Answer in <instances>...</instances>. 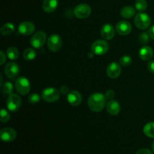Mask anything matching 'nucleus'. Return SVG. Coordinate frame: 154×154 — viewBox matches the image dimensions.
I'll list each match as a JSON object with an SVG mask.
<instances>
[{"mask_svg":"<svg viewBox=\"0 0 154 154\" xmlns=\"http://www.w3.org/2000/svg\"><path fill=\"white\" fill-rule=\"evenodd\" d=\"M106 96L100 93H93L88 99V106L91 111L99 112L102 111L106 105Z\"/></svg>","mask_w":154,"mask_h":154,"instance_id":"nucleus-1","label":"nucleus"},{"mask_svg":"<svg viewBox=\"0 0 154 154\" xmlns=\"http://www.w3.org/2000/svg\"><path fill=\"white\" fill-rule=\"evenodd\" d=\"M109 50V45L108 42L102 39L95 41L91 46V51L96 55H104Z\"/></svg>","mask_w":154,"mask_h":154,"instance_id":"nucleus-2","label":"nucleus"},{"mask_svg":"<svg viewBox=\"0 0 154 154\" xmlns=\"http://www.w3.org/2000/svg\"><path fill=\"white\" fill-rule=\"evenodd\" d=\"M42 97L46 102H55L60 98V91L54 87H47L42 90Z\"/></svg>","mask_w":154,"mask_h":154,"instance_id":"nucleus-3","label":"nucleus"},{"mask_svg":"<svg viewBox=\"0 0 154 154\" xmlns=\"http://www.w3.org/2000/svg\"><path fill=\"white\" fill-rule=\"evenodd\" d=\"M15 89L19 94L26 95L30 90V83L25 77H20L15 81Z\"/></svg>","mask_w":154,"mask_h":154,"instance_id":"nucleus-4","label":"nucleus"},{"mask_svg":"<svg viewBox=\"0 0 154 154\" xmlns=\"http://www.w3.org/2000/svg\"><path fill=\"white\" fill-rule=\"evenodd\" d=\"M135 25L140 29H146L151 23V20L148 14L145 13H139L135 17Z\"/></svg>","mask_w":154,"mask_h":154,"instance_id":"nucleus-5","label":"nucleus"},{"mask_svg":"<svg viewBox=\"0 0 154 154\" xmlns=\"http://www.w3.org/2000/svg\"><path fill=\"white\" fill-rule=\"evenodd\" d=\"M21 99L18 95L11 93L9 95L6 101V106L10 111L15 112L18 111L21 106Z\"/></svg>","mask_w":154,"mask_h":154,"instance_id":"nucleus-6","label":"nucleus"},{"mask_svg":"<svg viewBox=\"0 0 154 154\" xmlns=\"http://www.w3.org/2000/svg\"><path fill=\"white\" fill-rule=\"evenodd\" d=\"M91 8L87 4H79L74 9V14L78 19H85L91 14Z\"/></svg>","mask_w":154,"mask_h":154,"instance_id":"nucleus-7","label":"nucleus"},{"mask_svg":"<svg viewBox=\"0 0 154 154\" xmlns=\"http://www.w3.org/2000/svg\"><path fill=\"white\" fill-rule=\"evenodd\" d=\"M47 40L46 33L43 31H38L35 33L31 38L30 44L32 46L36 49H39L45 45V42Z\"/></svg>","mask_w":154,"mask_h":154,"instance_id":"nucleus-8","label":"nucleus"},{"mask_svg":"<svg viewBox=\"0 0 154 154\" xmlns=\"http://www.w3.org/2000/svg\"><path fill=\"white\" fill-rule=\"evenodd\" d=\"M62 38L58 34H52L49 36L48 40V47L50 51L57 52L62 47Z\"/></svg>","mask_w":154,"mask_h":154,"instance_id":"nucleus-9","label":"nucleus"},{"mask_svg":"<svg viewBox=\"0 0 154 154\" xmlns=\"http://www.w3.org/2000/svg\"><path fill=\"white\" fill-rule=\"evenodd\" d=\"M5 75L11 80H14L20 72V67L16 63H8L4 69Z\"/></svg>","mask_w":154,"mask_h":154,"instance_id":"nucleus-10","label":"nucleus"},{"mask_svg":"<svg viewBox=\"0 0 154 154\" xmlns=\"http://www.w3.org/2000/svg\"><path fill=\"white\" fill-rule=\"evenodd\" d=\"M16 131L12 128H3L0 131L1 139L5 142H11L16 138Z\"/></svg>","mask_w":154,"mask_h":154,"instance_id":"nucleus-11","label":"nucleus"},{"mask_svg":"<svg viewBox=\"0 0 154 154\" xmlns=\"http://www.w3.org/2000/svg\"><path fill=\"white\" fill-rule=\"evenodd\" d=\"M107 75L110 78L112 79H115V78H118L120 75L121 74V67H120V64L114 62V63H110L106 69Z\"/></svg>","mask_w":154,"mask_h":154,"instance_id":"nucleus-12","label":"nucleus"},{"mask_svg":"<svg viewBox=\"0 0 154 154\" xmlns=\"http://www.w3.org/2000/svg\"><path fill=\"white\" fill-rule=\"evenodd\" d=\"M35 31V25L29 21H24L18 26V32L23 35H30Z\"/></svg>","mask_w":154,"mask_h":154,"instance_id":"nucleus-13","label":"nucleus"},{"mask_svg":"<svg viewBox=\"0 0 154 154\" xmlns=\"http://www.w3.org/2000/svg\"><path fill=\"white\" fill-rule=\"evenodd\" d=\"M116 30L117 33L121 35H127L132 31V25L127 21H120L117 23Z\"/></svg>","mask_w":154,"mask_h":154,"instance_id":"nucleus-14","label":"nucleus"},{"mask_svg":"<svg viewBox=\"0 0 154 154\" xmlns=\"http://www.w3.org/2000/svg\"><path fill=\"white\" fill-rule=\"evenodd\" d=\"M67 100L69 103L72 106H78L81 105L82 102V96L79 92L76 90H72L69 92V94L67 95Z\"/></svg>","mask_w":154,"mask_h":154,"instance_id":"nucleus-15","label":"nucleus"},{"mask_svg":"<svg viewBox=\"0 0 154 154\" xmlns=\"http://www.w3.org/2000/svg\"><path fill=\"white\" fill-rule=\"evenodd\" d=\"M114 35H115V30L111 24H105L101 29V35L105 40H111L114 37Z\"/></svg>","mask_w":154,"mask_h":154,"instance_id":"nucleus-16","label":"nucleus"},{"mask_svg":"<svg viewBox=\"0 0 154 154\" xmlns=\"http://www.w3.org/2000/svg\"><path fill=\"white\" fill-rule=\"evenodd\" d=\"M120 109H121V107L117 101L111 99V101H109L107 104V111L111 115H117L120 113Z\"/></svg>","mask_w":154,"mask_h":154,"instance_id":"nucleus-17","label":"nucleus"},{"mask_svg":"<svg viewBox=\"0 0 154 154\" xmlns=\"http://www.w3.org/2000/svg\"><path fill=\"white\" fill-rule=\"evenodd\" d=\"M138 54L141 60L147 61V60H151L152 57H153V51L150 47L144 46L140 49Z\"/></svg>","mask_w":154,"mask_h":154,"instance_id":"nucleus-18","label":"nucleus"},{"mask_svg":"<svg viewBox=\"0 0 154 154\" xmlns=\"http://www.w3.org/2000/svg\"><path fill=\"white\" fill-rule=\"evenodd\" d=\"M58 6V0H44L42 8L47 13H52Z\"/></svg>","mask_w":154,"mask_h":154,"instance_id":"nucleus-19","label":"nucleus"},{"mask_svg":"<svg viewBox=\"0 0 154 154\" xmlns=\"http://www.w3.org/2000/svg\"><path fill=\"white\" fill-rule=\"evenodd\" d=\"M135 14V10L132 6H125L120 11V15L125 19H129Z\"/></svg>","mask_w":154,"mask_h":154,"instance_id":"nucleus-20","label":"nucleus"},{"mask_svg":"<svg viewBox=\"0 0 154 154\" xmlns=\"http://www.w3.org/2000/svg\"><path fill=\"white\" fill-rule=\"evenodd\" d=\"M15 30V26L11 23H7L1 28V34L2 35H9L13 33Z\"/></svg>","mask_w":154,"mask_h":154,"instance_id":"nucleus-21","label":"nucleus"},{"mask_svg":"<svg viewBox=\"0 0 154 154\" xmlns=\"http://www.w3.org/2000/svg\"><path fill=\"white\" fill-rule=\"evenodd\" d=\"M144 133L147 137L154 138V122L147 123L144 127Z\"/></svg>","mask_w":154,"mask_h":154,"instance_id":"nucleus-22","label":"nucleus"},{"mask_svg":"<svg viewBox=\"0 0 154 154\" xmlns=\"http://www.w3.org/2000/svg\"><path fill=\"white\" fill-rule=\"evenodd\" d=\"M14 86L10 81H6L2 85V91L3 95H11L13 93Z\"/></svg>","mask_w":154,"mask_h":154,"instance_id":"nucleus-23","label":"nucleus"},{"mask_svg":"<svg viewBox=\"0 0 154 154\" xmlns=\"http://www.w3.org/2000/svg\"><path fill=\"white\" fill-rule=\"evenodd\" d=\"M7 56L10 60H16L19 57V51L14 47H10L7 50Z\"/></svg>","mask_w":154,"mask_h":154,"instance_id":"nucleus-24","label":"nucleus"},{"mask_svg":"<svg viewBox=\"0 0 154 154\" xmlns=\"http://www.w3.org/2000/svg\"><path fill=\"white\" fill-rule=\"evenodd\" d=\"M23 58L25 59L26 60L30 61V60H33L35 58L36 52L34 49H32V48H27V49H26L25 51H23Z\"/></svg>","mask_w":154,"mask_h":154,"instance_id":"nucleus-25","label":"nucleus"},{"mask_svg":"<svg viewBox=\"0 0 154 154\" xmlns=\"http://www.w3.org/2000/svg\"><path fill=\"white\" fill-rule=\"evenodd\" d=\"M135 8L139 11H143L147 7V3L146 0H136L135 3Z\"/></svg>","mask_w":154,"mask_h":154,"instance_id":"nucleus-26","label":"nucleus"},{"mask_svg":"<svg viewBox=\"0 0 154 154\" xmlns=\"http://www.w3.org/2000/svg\"><path fill=\"white\" fill-rule=\"evenodd\" d=\"M150 35H149L148 32H142L140 34V35L138 36V42L141 45H144V44H147L149 42V39H150Z\"/></svg>","mask_w":154,"mask_h":154,"instance_id":"nucleus-27","label":"nucleus"},{"mask_svg":"<svg viewBox=\"0 0 154 154\" xmlns=\"http://www.w3.org/2000/svg\"><path fill=\"white\" fill-rule=\"evenodd\" d=\"M132 63V58L129 56H123L120 59V64L122 66H129Z\"/></svg>","mask_w":154,"mask_h":154,"instance_id":"nucleus-28","label":"nucleus"},{"mask_svg":"<svg viewBox=\"0 0 154 154\" xmlns=\"http://www.w3.org/2000/svg\"><path fill=\"white\" fill-rule=\"evenodd\" d=\"M11 115L5 109L2 108L1 110V118H0V120H1L2 123H6V122L9 121L10 120Z\"/></svg>","mask_w":154,"mask_h":154,"instance_id":"nucleus-29","label":"nucleus"},{"mask_svg":"<svg viewBox=\"0 0 154 154\" xmlns=\"http://www.w3.org/2000/svg\"><path fill=\"white\" fill-rule=\"evenodd\" d=\"M41 97L38 93H32L28 97V101L31 104H36L40 101Z\"/></svg>","mask_w":154,"mask_h":154,"instance_id":"nucleus-30","label":"nucleus"},{"mask_svg":"<svg viewBox=\"0 0 154 154\" xmlns=\"http://www.w3.org/2000/svg\"><path fill=\"white\" fill-rule=\"evenodd\" d=\"M105 95V96H106L107 99H112L114 97V96H115V93H114V90H107Z\"/></svg>","mask_w":154,"mask_h":154,"instance_id":"nucleus-31","label":"nucleus"},{"mask_svg":"<svg viewBox=\"0 0 154 154\" xmlns=\"http://www.w3.org/2000/svg\"><path fill=\"white\" fill-rule=\"evenodd\" d=\"M147 69H148L149 72L154 74V60H150L149 61L148 64H147Z\"/></svg>","mask_w":154,"mask_h":154,"instance_id":"nucleus-32","label":"nucleus"},{"mask_svg":"<svg viewBox=\"0 0 154 154\" xmlns=\"http://www.w3.org/2000/svg\"><path fill=\"white\" fill-rule=\"evenodd\" d=\"M135 154H153V153H152L150 150H148V149L143 148V149H140L139 150H138Z\"/></svg>","mask_w":154,"mask_h":154,"instance_id":"nucleus-33","label":"nucleus"},{"mask_svg":"<svg viewBox=\"0 0 154 154\" xmlns=\"http://www.w3.org/2000/svg\"><path fill=\"white\" fill-rule=\"evenodd\" d=\"M69 87H66V86H62L60 87V92L62 93L63 95H66V94H69Z\"/></svg>","mask_w":154,"mask_h":154,"instance_id":"nucleus-34","label":"nucleus"},{"mask_svg":"<svg viewBox=\"0 0 154 154\" xmlns=\"http://www.w3.org/2000/svg\"><path fill=\"white\" fill-rule=\"evenodd\" d=\"M148 34L149 35H150V37L154 40V26H151L149 29Z\"/></svg>","mask_w":154,"mask_h":154,"instance_id":"nucleus-35","label":"nucleus"},{"mask_svg":"<svg viewBox=\"0 0 154 154\" xmlns=\"http://www.w3.org/2000/svg\"><path fill=\"white\" fill-rule=\"evenodd\" d=\"M0 56H1V59H0V60H1V65H3L6 60V56L3 51H1V52H0Z\"/></svg>","mask_w":154,"mask_h":154,"instance_id":"nucleus-36","label":"nucleus"},{"mask_svg":"<svg viewBox=\"0 0 154 154\" xmlns=\"http://www.w3.org/2000/svg\"><path fill=\"white\" fill-rule=\"evenodd\" d=\"M93 57H94V53H93L91 51V52L88 53V57L89 58H93Z\"/></svg>","mask_w":154,"mask_h":154,"instance_id":"nucleus-37","label":"nucleus"},{"mask_svg":"<svg viewBox=\"0 0 154 154\" xmlns=\"http://www.w3.org/2000/svg\"><path fill=\"white\" fill-rule=\"evenodd\" d=\"M152 149H153V151L154 152V141L153 142V144H152Z\"/></svg>","mask_w":154,"mask_h":154,"instance_id":"nucleus-38","label":"nucleus"}]
</instances>
